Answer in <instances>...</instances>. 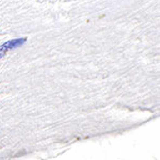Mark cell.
I'll return each instance as SVG.
<instances>
[{
	"instance_id": "6da1fadb",
	"label": "cell",
	"mask_w": 160,
	"mask_h": 160,
	"mask_svg": "<svg viewBox=\"0 0 160 160\" xmlns=\"http://www.w3.org/2000/svg\"><path fill=\"white\" fill-rule=\"evenodd\" d=\"M26 42H27V38H16V40H11V41H9V42L4 43L3 45L0 46V51L7 53L9 50L15 49V48H18V47H20V46H22Z\"/></svg>"
}]
</instances>
